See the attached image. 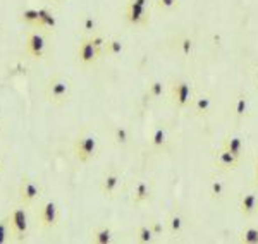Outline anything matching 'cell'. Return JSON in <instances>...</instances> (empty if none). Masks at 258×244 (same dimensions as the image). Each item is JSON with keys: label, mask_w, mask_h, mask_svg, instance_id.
<instances>
[{"label": "cell", "mask_w": 258, "mask_h": 244, "mask_svg": "<svg viewBox=\"0 0 258 244\" xmlns=\"http://www.w3.org/2000/svg\"><path fill=\"white\" fill-rule=\"evenodd\" d=\"M148 224L153 229V232L157 234V237H162L164 234H169L167 225H165V218H152Z\"/></svg>", "instance_id": "obj_31"}, {"label": "cell", "mask_w": 258, "mask_h": 244, "mask_svg": "<svg viewBox=\"0 0 258 244\" xmlns=\"http://www.w3.org/2000/svg\"><path fill=\"white\" fill-rule=\"evenodd\" d=\"M172 144V132H170L169 126L165 124H159V126L153 127L152 134L148 138V150L155 155H160V153H165Z\"/></svg>", "instance_id": "obj_12"}, {"label": "cell", "mask_w": 258, "mask_h": 244, "mask_svg": "<svg viewBox=\"0 0 258 244\" xmlns=\"http://www.w3.org/2000/svg\"><path fill=\"white\" fill-rule=\"evenodd\" d=\"M147 97L153 102L165 100L169 97V85L162 79H152L147 85Z\"/></svg>", "instance_id": "obj_21"}, {"label": "cell", "mask_w": 258, "mask_h": 244, "mask_svg": "<svg viewBox=\"0 0 258 244\" xmlns=\"http://www.w3.org/2000/svg\"><path fill=\"white\" fill-rule=\"evenodd\" d=\"M122 184H124V176L120 171H112L105 172L102 176L98 183V191L102 193V196L109 198V200H114V198L119 196V193L122 191Z\"/></svg>", "instance_id": "obj_11"}, {"label": "cell", "mask_w": 258, "mask_h": 244, "mask_svg": "<svg viewBox=\"0 0 258 244\" xmlns=\"http://www.w3.org/2000/svg\"><path fill=\"white\" fill-rule=\"evenodd\" d=\"M2 172H4V162L0 160V174H2Z\"/></svg>", "instance_id": "obj_36"}, {"label": "cell", "mask_w": 258, "mask_h": 244, "mask_svg": "<svg viewBox=\"0 0 258 244\" xmlns=\"http://www.w3.org/2000/svg\"><path fill=\"white\" fill-rule=\"evenodd\" d=\"M195 47H197V43H195L193 36L181 35L176 38V52L182 57V59H189V57H193Z\"/></svg>", "instance_id": "obj_23"}, {"label": "cell", "mask_w": 258, "mask_h": 244, "mask_svg": "<svg viewBox=\"0 0 258 244\" xmlns=\"http://www.w3.org/2000/svg\"><path fill=\"white\" fill-rule=\"evenodd\" d=\"M47 50H48V41L43 33L40 30H33L28 33L26 40H24V52H26L28 57L41 60L47 55Z\"/></svg>", "instance_id": "obj_10"}, {"label": "cell", "mask_w": 258, "mask_h": 244, "mask_svg": "<svg viewBox=\"0 0 258 244\" xmlns=\"http://www.w3.org/2000/svg\"><path fill=\"white\" fill-rule=\"evenodd\" d=\"M100 57H103V53L98 50L97 45L91 41L90 36H83L78 43V48H76V62L81 65V67L88 69V67H93L95 64L98 62Z\"/></svg>", "instance_id": "obj_9"}, {"label": "cell", "mask_w": 258, "mask_h": 244, "mask_svg": "<svg viewBox=\"0 0 258 244\" xmlns=\"http://www.w3.org/2000/svg\"><path fill=\"white\" fill-rule=\"evenodd\" d=\"M253 181H255V186L258 188V153H256V160H255V172H253Z\"/></svg>", "instance_id": "obj_33"}, {"label": "cell", "mask_w": 258, "mask_h": 244, "mask_svg": "<svg viewBox=\"0 0 258 244\" xmlns=\"http://www.w3.org/2000/svg\"><path fill=\"white\" fill-rule=\"evenodd\" d=\"M60 222V208L53 200L41 201L36 208V224L43 230H53Z\"/></svg>", "instance_id": "obj_6"}, {"label": "cell", "mask_w": 258, "mask_h": 244, "mask_svg": "<svg viewBox=\"0 0 258 244\" xmlns=\"http://www.w3.org/2000/svg\"><path fill=\"white\" fill-rule=\"evenodd\" d=\"M135 239L141 244H152L159 237H157V234L153 232V229L150 227V224H140L135 229Z\"/></svg>", "instance_id": "obj_25"}, {"label": "cell", "mask_w": 258, "mask_h": 244, "mask_svg": "<svg viewBox=\"0 0 258 244\" xmlns=\"http://www.w3.org/2000/svg\"><path fill=\"white\" fill-rule=\"evenodd\" d=\"M48 4H53V6H60V4H66L68 0H47Z\"/></svg>", "instance_id": "obj_34"}, {"label": "cell", "mask_w": 258, "mask_h": 244, "mask_svg": "<svg viewBox=\"0 0 258 244\" xmlns=\"http://www.w3.org/2000/svg\"><path fill=\"white\" fill-rule=\"evenodd\" d=\"M243 160L238 158L236 155H232L231 151L226 150L224 146L217 148L214 151V165L217 167L219 172H234L238 171V167L241 165Z\"/></svg>", "instance_id": "obj_13"}, {"label": "cell", "mask_w": 258, "mask_h": 244, "mask_svg": "<svg viewBox=\"0 0 258 244\" xmlns=\"http://www.w3.org/2000/svg\"><path fill=\"white\" fill-rule=\"evenodd\" d=\"M238 241L241 244H258V225H246L239 230Z\"/></svg>", "instance_id": "obj_27"}, {"label": "cell", "mask_w": 258, "mask_h": 244, "mask_svg": "<svg viewBox=\"0 0 258 244\" xmlns=\"http://www.w3.org/2000/svg\"><path fill=\"white\" fill-rule=\"evenodd\" d=\"M71 93H73V81L62 74H53L45 83V98L50 105L57 107V109L64 107L69 102Z\"/></svg>", "instance_id": "obj_1"}, {"label": "cell", "mask_w": 258, "mask_h": 244, "mask_svg": "<svg viewBox=\"0 0 258 244\" xmlns=\"http://www.w3.org/2000/svg\"><path fill=\"white\" fill-rule=\"evenodd\" d=\"M12 241V234H11V227L7 222V217L0 220V244H6Z\"/></svg>", "instance_id": "obj_32"}, {"label": "cell", "mask_w": 258, "mask_h": 244, "mask_svg": "<svg viewBox=\"0 0 258 244\" xmlns=\"http://www.w3.org/2000/svg\"><path fill=\"white\" fill-rule=\"evenodd\" d=\"M215 100L212 93H197L189 105V112L195 117H205L214 110Z\"/></svg>", "instance_id": "obj_17"}, {"label": "cell", "mask_w": 258, "mask_h": 244, "mask_svg": "<svg viewBox=\"0 0 258 244\" xmlns=\"http://www.w3.org/2000/svg\"><path fill=\"white\" fill-rule=\"evenodd\" d=\"M98 151H100L98 139L91 132H81L73 143V155L81 164H88L93 158H97Z\"/></svg>", "instance_id": "obj_3"}, {"label": "cell", "mask_w": 258, "mask_h": 244, "mask_svg": "<svg viewBox=\"0 0 258 244\" xmlns=\"http://www.w3.org/2000/svg\"><path fill=\"white\" fill-rule=\"evenodd\" d=\"M238 210L241 217L246 218V220H251V218L258 217V189L241 194Z\"/></svg>", "instance_id": "obj_14"}, {"label": "cell", "mask_w": 258, "mask_h": 244, "mask_svg": "<svg viewBox=\"0 0 258 244\" xmlns=\"http://www.w3.org/2000/svg\"><path fill=\"white\" fill-rule=\"evenodd\" d=\"M231 112L236 121H246L249 115H251V100H249L248 93L238 92L232 97Z\"/></svg>", "instance_id": "obj_16"}, {"label": "cell", "mask_w": 258, "mask_h": 244, "mask_svg": "<svg viewBox=\"0 0 258 244\" xmlns=\"http://www.w3.org/2000/svg\"><path fill=\"white\" fill-rule=\"evenodd\" d=\"M155 9L159 12H165V14H170V12H176L181 7V0H155Z\"/></svg>", "instance_id": "obj_30"}, {"label": "cell", "mask_w": 258, "mask_h": 244, "mask_svg": "<svg viewBox=\"0 0 258 244\" xmlns=\"http://www.w3.org/2000/svg\"><path fill=\"white\" fill-rule=\"evenodd\" d=\"M165 225H167V232L170 235L179 237V235H182L186 230H188L189 222H188V217H186L181 210L174 208L165 215Z\"/></svg>", "instance_id": "obj_15"}, {"label": "cell", "mask_w": 258, "mask_h": 244, "mask_svg": "<svg viewBox=\"0 0 258 244\" xmlns=\"http://www.w3.org/2000/svg\"><path fill=\"white\" fill-rule=\"evenodd\" d=\"M0 126H2V122H0Z\"/></svg>", "instance_id": "obj_37"}, {"label": "cell", "mask_w": 258, "mask_h": 244, "mask_svg": "<svg viewBox=\"0 0 258 244\" xmlns=\"http://www.w3.org/2000/svg\"><path fill=\"white\" fill-rule=\"evenodd\" d=\"M133 139L131 129L127 126H114L112 127V143L117 144V146H127Z\"/></svg>", "instance_id": "obj_24"}, {"label": "cell", "mask_w": 258, "mask_h": 244, "mask_svg": "<svg viewBox=\"0 0 258 244\" xmlns=\"http://www.w3.org/2000/svg\"><path fill=\"white\" fill-rule=\"evenodd\" d=\"M7 222H9V227H11L12 241L23 242L24 239L28 237V230H30V222H28L26 206L21 205V203L12 206L11 212L7 213Z\"/></svg>", "instance_id": "obj_4"}, {"label": "cell", "mask_w": 258, "mask_h": 244, "mask_svg": "<svg viewBox=\"0 0 258 244\" xmlns=\"http://www.w3.org/2000/svg\"><path fill=\"white\" fill-rule=\"evenodd\" d=\"M57 28V18L48 7H38V23L35 30L40 31H55Z\"/></svg>", "instance_id": "obj_20"}, {"label": "cell", "mask_w": 258, "mask_h": 244, "mask_svg": "<svg viewBox=\"0 0 258 244\" xmlns=\"http://www.w3.org/2000/svg\"><path fill=\"white\" fill-rule=\"evenodd\" d=\"M19 21L23 24H26V26H30V28L35 30L36 23H38V9H35V7H28V9L21 11Z\"/></svg>", "instance_id": "obj_29"}, {"label": "cell", "mask_w": 258, "mask_h": 244, "mask_svg": "<svg viewBox=\"0 0 258 244\" xmlns=\"http://www.w3.org/2000/svg\"><path fill=\"white\" fill-rule=\"evenodd\" d=\"M43 194V188L36 179L31 176H23L18 186V203L24 206H31L41 198Z\"/></svg>", "instance_id": "obj_7"}, {"label": "cell", "mask_w": 258, "mask_h": 244, "mask_svg": "<svg viewBox=\"0 0 258 244\" xmlns=\"http://www.w3.org/2000/svg\"><path fill=\"white\" fill-rule=\"evenodd\" d=\"M81 30L85 31V36H91L98 33V21L93 14H85L81 18Z\"/></svg>", "instance_id": "obj_28"}, {"label": "cell", "mask_w": 258, "mask_h": 244, "mask_svg": "<svg viewBox=\"0 0 258 244\" xmlns=\"http://www.w3.org/2000/svg\"><path fill=\"white\" fill-rule=\"evenodd\" d=\"M153 194H155V183L148 177H140L131 186V193H129V200L131 205L140 208V206L147 205L152 201Z\"/></svg>", "instance_id": "obj_8"}, {"label": "cell", "mask_w": 258, "mask_h": 244, "mask_svg": "<svg viewBox=\"0 0 258 244\" xmlns=\"http://www.w3.org/2000/svg\"><path fill=\"white\" fill-rule=\"evenodd\" d=\"M150 4L152 0H127L124 19L131 26H148L150 24Z\"/></svg>", "instance_id": "obj_5"}, {"label": "cell", "mask_w": 258, "mask_h": 244, "mask_svg": "<svg viewBox=\"0 0 258 244\" xmlns=\"http://www.w3.org/2000/svg\"><path fill=\"white\" fill-rule=\"evenodd\" d=\"M195 86L189 79L177 77L169 85V100L176 110H189V105L195 98Z\"/></svg>", "instance_id": "obj_2"}, {"label": "cell", "mask_w": 258, "mask_h": 244, "mask_svg": "<svg viewBox=\"0 0 258 244\" xmlns=\"http://www.w3.org/2000/svg\"><path fill=\"white\" fill-rule=\"evenodd\" d=\"M126 45L119 38H107L105 47H103V57H117L124 52Z\"/></svg>", "instance_id": "obj_26"}, {"label": "cell", "mask_w": 258, "mask_h": 244, "mask_svg": "<svg viewBox=\"0 0 258 244\" xmlns=\"http://www.w3.org/2000/svg\"><path fill=\"white\" fill-rule=\"evenodd\" d=\"M253 81H255V86L258 88V67L255 69V74H253Z\"/></svg>", "instance_id": "obj_35"}, {"label": "cell", "mask_w": 258, "mask_h": 244, "mask_svg": "<svg viewBox=\"0 0 258 244\" xmlns=\"http://www.w3.org/2000/svg\"><path fill=\"white\" fill-rule=\"evenodd\" d=\"M91 242H95V244H110V242H114V239H115V232H114V229H112L110 225H107V224H100L95 227L93 230H91Z\"/></svg>", "instance_id": "obj_22"}, {"label": "cell", "mask_w": 258, "mask_h": 244, "mask_svg": "<svg viewBox=\"0 0 258 244\" xmlns=\"http://www.w3.org/2000/svg\"><path fill=\"white\" fill-rule=\"evenodd\" d=\"M229 194V184L219 174H214L209 179V196L212 201H222Z\"/></svg>", "instance_id": "obj_18"}, {"label": "cell", "mask_w": 258, "mask_h": 244, "mask_svg": "<svg viewBox=\"0 0 258 244\" xmlns=\"http://www.w3.org/2000/svg\"><path fill=\"white\" fill-rule=\"evenodd\" d=\"M222 146L226 148L232 153V155H236L238 158L243 160L244 158V153H246V144H244V139L241 138L239 134H227L226 138H224L222 141Z\"/></svg>", "instance_id": "obj_19"}]
</instances>
